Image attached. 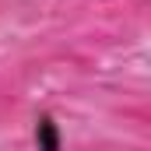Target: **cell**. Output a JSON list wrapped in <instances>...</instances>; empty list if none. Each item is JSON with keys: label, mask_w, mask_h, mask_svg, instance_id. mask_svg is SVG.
<instances>
[{"label": "cell", "mask_w": 151, "mask_h": 151, "mask_svg": "<svg viewBox=\"0 0 151 151\" xmlns=\"http://www.w3.org/2000/svg\"><path fill=\"white\" fill-rule=\"evenodd\" d=\"M32 144L35 151H63V130L53 113H39L32 123Z\"/></svg>", "instance_id": "6da1fadb"}]
</instances>
